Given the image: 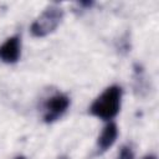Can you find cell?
<instances>
[{
    "mask_svg": "<svg viewBox=\"0 0 159 159\" xmlns=\"http://www.w3.org/2000/svg\"><path fill=\"white\" fill-rule=\"evenodd\" d=\"M20 53H21V41L19 35H14L9 37L0 46V60L5 63L17 62Z\"/></svg>",
    "mask_w": 159,
    "mask_h": 159,
    "instance_id": "obj_4",
    "label": "cell"
},
{
    "mask_svg": "<svg viewBox=\"0 0 159 159\" xmlns=\"http://www.w3.org/2000/svg\"><path fill=\"white\" fill-rule=\"evenodd\" d=\"M122 87L113 84L107 87L89 106V113L103 120H109L117 116L120 108Z\"/></svg>",
    "mask_w": 159,
    "mask_h": 159,
    "instance_id": "obj_1",
    "label": "cell"
},
{
    "mask_svg": "<svg viewBox=\"0 0 159 159\" xmlns=\"http://www.w3.org/2000/svg\"><path fill=\"white\" fill-rule=\"evenodd\" d=\"M143 159H157V157L154 154H149V155H145Z\"/></svg>",
    "mask_w": 159,
    "mask_h": 159,
    "instance_id": "obj_8",
    "label": "cell"
},
{
    "mask_svg": "<svg viewBox=\"0 0 159 159\" xmlns=\"http://www.w3.org/2000/svg\"><path fill=\"white\" fill-rule=\"evenodd\" d=\"M58 159H67L66 157H61V158H58Z\"/></svg>",
    "mask_w": 159,
    "mask_h": 159,
    "instance_id": "obj_10",
    "label": "cell"
},
{
    "mask_svg": "<svg viewBox=\"0 0 159 159\" xmlns=\"http://www.w3.org/2000/svg\"><path fill=\"white\" fill-rule=\"evenodd\" d=\"M144 71L143 67L138 63L134 65V88L137 91H139V93H142V91H145V86H144Z\"/></svg>",
    "mask_w": 159,
    "mask_h": 159,
    "instance_id": "obj_6",
    "label": "cell"
},
{
    "mask_svg": "<svg viewBox=\"0 0 159 159\" xmlns=\"http://www.w3.org/2000/svg\"><path fill=\"white\" fill-rule=\"evenodd\" d=\"M15 159H26V158H24V157H17V158H15Z\"/></svg>",
    "mask_w": 159,
    "mask_h": 159,
    "instance_id": "obj_9",
    "label": "cell"
},
{
    "mask_svg": "<svg viewBox=\"0 0 159 159\" xmlns=\"http://www.w3.org/2000/svg\"><path fill=\"white\" fill-rule=\"evenodd\" d=\"M63 19V10L58 5H50L47 6L41 15L32 22L30 31L31 35L35 37H43L52 31L56 30V27L60 25V22Z\"/></svg>",
    "mask_w": 159,
    "mask_h": 159,
    "instance_id": "obj_2",
    "label": "cell"
},
{
    "mask_svg": "<svg viewBox=\"0 0 159 159\" xmlns=\"http://www.w3.org/2000/svg\"><path fill=\"white\" fill-rule=\"evenodd\" d=\"M118 137V128L117 124L113 122H109L101 132L98 139H97V154H102L104 153L107 149H109L116 139Z\"/></svg>",
    "mask_w": 159,
    "mask_h": 159,
    "instance_id": "obj_5",
    "label": "cell"
},
{
    "mask_svg": "<svg viewBox=\"0 0 159 159\" xmlns=\"http://www.w3.org/2000/svg\"><path fill=\"white\" fill-rule=\"evenodd\" d=\"M70 107V98L63 93H55L48 97L42 106V118L45 123H53L60 119Z\"/></svg>",
    "mask_w": 159,
    "mask_h": 159,
    "instance_id": "obj_3",
    "label": "cell"
},
{
    "mask_svg": "<svg viewBox=\"0 0 159 159\" xmlns=\"http://www.w3.org/2000/svg\"><path fill=\"white\" fill-rule=\"evenodd\" d=\"M117 159H134V149L132 144H124L119 149Z\"/></svg>",
    "mask_w": 159,
    "mask_h": 159,
    "instance_id": "obj_7",
    "label": "cell"
}]
</instances>
